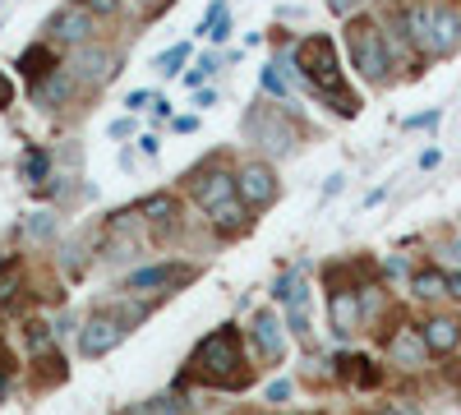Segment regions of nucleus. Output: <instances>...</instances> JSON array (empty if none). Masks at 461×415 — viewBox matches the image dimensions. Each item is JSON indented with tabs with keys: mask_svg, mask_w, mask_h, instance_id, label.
Masks as SVG:
<instances>
[{
	"mask_svg": "<svg viewBox=\"0 0 461 415\" xmlns=\"http://www.w3.org/2000/svg\"><path fill=\"white\" fill-rule=\"evenodd\" d=\"M5 388H10V379H0V401H5Z\"/></svg>",
	"mask_w": 461,
	"mask_h": 415,
	"instance_id": "49530a36",
	"label": "nucleus"
},
{
	"mask_svg": "<svg viewBox=\"0 0 461 415\" xmlns=\"http://www.w3.org/2000/svg\"><path fill=\"white\" fill-rule=\"evenodd\" d=\"M346 51H351V65L365 74L369 84H388L393 51H388V32H383L374 19H351L346 23Z\"/></svg>",
	"mask_w": 461,
	"mask_h": 415,
	"instance_id": "20e7f679",
	"label": "nucleus"
},
{
	"mask_svg": "<svg viewBox=\"0 0 461 415\" xmlns=\"http://www.w3.org/2000/svg\"><path fill=\"white\" fill-rule=\"evenodd\" d=\"M378 415H415V410H411V406H402V401H393V406H383Z\"/></svg>",
	"mask_w": 461,
	"mask_h": 415,
	"instance_id": "a18cd8bd",
	"label": "nucleus"
},
{
	"mask_svg": "<svg viewBox=\"0 0 461 415\" xmlns=\"http://www.w3.org/2000/svg\"><path fill=\"white\" fill-rule=\"evenodd\" d=\"M397 28L425 56H452L461 47V14L443 0H406L397 10Z\"/></svg>",
	"mask_w": 461,
	"mask_h": 415,
	"instance_id": "f03ea898",
	"label": "nucleus"
},
{
	"mask_svg": "<svg viewBox=\"0 0 461 415\" xmlns=\"http://www.w3.org/2000/svg\"><path fill=\"white\" fill-rule=\"evenodd\" d=\"M388 356H393V365H402V369H420V365H429V347H425V337H420L415 328H397V332H393Z\"/></svg>",
	"mask_w": 461,
	"mask_h": 415,
	"instance_id": "4468645a",
	"label": "nucleus"
},
{
	"mask_svg": "<svg viewBox=\"0 0 461 415\" xmlns=\"http://www.w3.org/2000/svg\"><path fill=\"white\" fill-rule=\"evenodd\" d=\"M411 291H415L420 300H438V295H447V273H438V268L415 273V277H411Z\"/></svg>",
	"mask_w": 461,
	"mask_h": 415,
	"instance_id": "4be33fe9",
	"label": "nucleus"
},
{
	"mask_svg": "<svg viewBox=\"0 0 461 415\" xmlns=\"http://www.w3.org/2000/svg\"><path fill=\"white\" fill-rule=\"evenodd\" d=\"M286 106H291V102H282V106H273V102H254V106L245 111V139L258 143L263 153H273V158L295 153V143H300V130L291 125Z\"/></svg>",
	"mask_w": 461,
	"mask_h": 415,
	"instance_id": "39448f33",
	"label": "nucleus"
},
{
	"mask_svg": "<svg viewBox=\"0 0 461 415\" xmlns=\"http://www.w3.org/2000/svg\"><path fill=\"white\" fill-rule=\"evenodd\" d=\"M194 130H199L194 116H180V121H176V134H194Z\"/></svg>",
	"mask_w": 461,
	"mask_h": 415,
	"instance_id": "79ce46f5",
	"label": "nucleus"
},
{
	"mask_svg": "<svg viewBox=\"0 0 461 415\" xmlns=\"http://www.w3.org/2000/svg\"><path fill=\"white\" fill-rule=\"evenodd\" d=\"M337 379L351 383V388H378L383 374H378V365L369 356H341L337 360Z\"/></svg>",
	"mask_w": 461,
	"mask_h": 415,
	"instance_id": "a211bd4d",
	"label": "nucleus"
},
{
	"mask_svg": "<svg viewBox=\"0 0 461 415\" xmlns=\"http://www.w3.org/2000/svg\"><path fill=\"white\" fill-rule=\"evenodd\" d=\"M249 342H254V351H258L263 365H277L286 356V323L273 310H258L249 319Z\"/></svg>",
	"mask_w": 461,
	"mask_h": 415,
	"instance_id": "9d476101",
	"label": "nucleus"
},
{
	"mask_svg": "<svg viewBox=\"0 0 461 415\" xmlns=\"http://www.w3.org/2000/svg\"><path fill=\"white\" fill-rule=\"evenodd\" d=\"M19 69H23L28 88H37V84L47 79V74H56V69H60V56H56V47H51V42H32V47H23V51H19Z\"/></svg>",
	"mask_w": 461,
	"mask_h": 415,
	"instance_id": "ddd939ff",
	"label": "nucleus"
},
{
	"mask_svg": "<svg viewBox=\"0 0 461 415\" xmlns=\"http://www.w3.org/2000/svg\"><path fill=\"white\" fill-rule=\"evenodd\" d=\"M452 254H456V258H461V240H452Z\"/></svg>",
	"mask_w": 461,
	"mask_h": 415,
	"instance_id": "de8ad7c7",
	"label": "nucleus"
},
{
	"mask_svg": "<svg viewBox=\"0 0 461 415\" xmlns=\"http://www.w3.org/2000/svg\"><path fill=\"white\" fill-rule=\"evenodd\" d=\"M438 121H443V111L434 106V111H420V116H411L406 130H429V125H438Z\"/></svg>",
	"mask_w": 461,
	"mask_h": 415,
	"instance_id": "7c9ffc66",
	"label": "nucleus"
},
{
	"mask_svg": "<svg viewBox=\"0 0 461 415\" xmlns=\"http://www.w3.org/2000/svg\"><path fill=\"white\" fill-rule=\"evenodd\" d=\"M79 5H84L93 19H97V14H102V19H115V14H121V0H79Z\"/></svg>",
	"mask_w": 461,
	"mask_h": 415,
	"instance_id": "cd10ccee",
	"label": "nucleus"
},
{
	"mask_svg": "<svg viewBox=\"0 0 461 415\" xmlns=\"http://www.w3.org/2000/svg\"><path fill=\"white\" fill-rule=\"evenodd\" d=\"M69 88H74V74L60 65L56 74H47V79L32 88V102H37V106H60V102L69 97Z\"/></svg>",
	"mask_w": 461,
	"mask_h": 415,
	"instance_id": "6ab92c4d",
	"label": "nucleus"
},
{
	"mask_svg": "<svg viewBox=\"0 0 461 415\" xmlns=\"http://www.w3.org/2000/svg\"><path fill=\"white\" fill-rule=\"evenodd\" d=\"M19 282H23V258H10L5 268H0V305H10V300H14Z\"/></svg>",
	"mask_w": 461,
	"mask_h": 415,
	"instance_id": "393cba45",
	"label": "nucleus"
},
{
	"mask_svg": "<svg viewBox=\"0 0 461 415\" xmlns=\"http://www.w3.org/2000/svg\"><path fill=\"white\" fill-rule=\"evenodd\" d=\"M139 217H148L152 226H171V221L180 217V203H176V194L158 190V194H148V199L139 203Z\"/></svg>",
	"mask_w": 461,
	"mask_h": 415,
	"instance_id": "412c9836",
	"label": "nucleus"
},
{
	"mask_svg": "<svg viewBox=\"0 0 461 415\" xmlns=\"http://www.w3.org/2000/svg\"><path fill=\"white\" fill-rule=\"evenodd\" d=\"M180 410H185L180 397H158V401L148 406V415H180Z\"/></svg>",
	"mask_w": 461,
	"mask_h": 415,
	"instance_id": "2f4dec72",
	"label": "nucleus"
},
{
	"mask_svg": "<svg viewBox=\"0 0 461 415\" xmlns=\"http://www.w3.org/2000/svg\"><path fill=\"white\" fill-rule=\"evenodd\" d=\"M341 180H346V176H332V180L323 185V199H332V194H341Z\"/></svg>",
	"mask_w": 461,
	"mask_h": 415,
	"instance_id": "c03bdc74",
	"label": "nucleus"
},
{
	"mask_svg": "<svg viewBox=\"0 0 461 415\" xmlns=\"http://www.w3.org/2000/svg\"><path fill=\"white\" fill-rule=\"evenodd\" d=\"M5 263H10V258H5V249H0V268H5Z\"/></svg>",
	"mask_w": 461,
	"mask_h": 415,
	"instance_id": "09e8293b",
	"label": "nucleus"
},
{
	"mask_svg": "<svg viewBox=\"0 0 461 415\" xmlns=\"http://www.w3.org/2000/svg\"><path fill=\"white\" fill-rule=\"evenodd\" d=\"M14 106V84H10V74L0 69V111H10Z\"/></svg>",
	"mask_w": 461,
	"mask_h": 415,
	"instance_id": "f704fd0d",
	"label": "nucleus"
},
{
	"mask_svg": "<svg viewBox=\"0 0 461 415\" xmlns=\"http://www.w3.org/2000/svg\"><path fill=\"white\" fill-rule=\"evenodd\" d=\"M185 60H189V42H176V47H167L152 65H158L162 79H176V69H185Z\"/></svg>",
	"mask_w": 461,
	"mask_h": 415,
	"instance_id": "b1692460",
	"label": "nucleus"
},
{
	"mask_svg": "<svg viewBox=\"0 0 461 415\" xmlns=\"http://www.w3.org/2000/svg\"><path fill=\"white\" fill-rule=\"evenodd\" d=\"M189 374L212 388H245L249 369H245V342L236 323H221L217 332H208L203 342L189 356Z\"/></svg>",
	"mask_w": 461,
	"mask_h": 415,
	"instance_id": "7ed1b4c3",
	"label": "nucleus"
},
{
	"mask_svg": "<svg viewBox=\"0 0 461 415\" xmlns=\"http://www.w3.org/2000/svg\"><path fill=\"white\" fill-rule=\"evenodd\" d=\"M111 134H115V139H125V134H134V121H115V125H111Z\"/></svg>",
	"mask_w": 461,
	"mask_h": 415,
	"instance_id": "37998d69",
	"label": "nucleus"
},
{
	"mask_svg": "<svg viewBox=\"0 0 461 415\" xmlns=\"http://www.w3.org/2000/svg\"><path fill=\"white\" fill-rule=\"evenodd\" d=\"M208 221L217 226L221 236H240V231H249V221H254V217H249V208H245L240 199H230V203H221L217 212H208Z\"/></svg>",
	"mask_w": 461,
	"mask_h": 415,
	"instance_id": "aec40b11",
	"label": "nucleus"
},
{
	"mask_svg": "<svg viewBox=\"0 0 461 415\" xmlns=\"http://www.w3.org/2000/svg\"><path fill=\"white\" fill-rule=\"evenodd\" d=\"M328 310H332V332H337V337H351V332L360 328V319H365L360 291H332Z\"/></svg>",
	"mask_w": 461,
	"mask_h": 415,
	"instance_id": "dca6fc26",
	"label": "nucleus"
},
{
	"mask_svg": "<svg viewBox=\"0 0 461 415\" xmlns=\"http://www.w3.org/2000/svg\"><path fill=\"white\" fill-rule=\"evenodd\" d=\"M125 106H130V111H143V106H152V93H143V88H139V93H130V97H125Z\"/></svg>",
	"mask_w": 461,
	"mask_h": 415,
	"instance_id": "e433bc0d",
	"label": "nucleus"
},
{
	"mask_svg": "<svg viewBox=\"0 0 461 415\" xmlns=\"http://www.w3.org/2000/svg\"><path fill=\"white\" fill-rule=\"evenodd\" d=\"M10 374H14V356H10L5 342H0V379H10Z\"/></svg>",
	"mask_w": 461,
	"mask_h": 415,
	"instance_id": "c9c22d12",
	"label": "nucleus"
},
{
	"mask_svg": "<svg viewBox=\"0 0 461 415\" xmlns=\"http://www.w3.org/2000/svg\"><path fill=\"white\" fill-rule=\"evenodd\" d=\"M360 5H365V0H328V10H332L337 19H351Z\"/></svg>",
	"mask_w": 461,
	"mask_h": 415,
	"instance_id": "72a5a7b5",
	"label": "nucleus"
},
{
	"mask_svg": "<svg viewBox=\"0 0 461 415\" xmlns=\"http://www.w3.org/2000/svg\"><path fill=\"white\" fill-rule=\"evenodd\" d=\"M267 401H273V406L291 401V379H277V383H267Z\"/></svg>",
	"mask_w": 461,
	"mask_h": 415,
	"instance_id": "473e14b6",
	"label": "nucleus"
},
{
	"mask_svg": "<svg viewBox=\"0 0 461 415\" xmlns=\"http://www.w3.org/2000/svg\"><path fill=\"white\" fill-rule=\"evenodd\" d=\"M212 69H217V56H203V60H199L194 69H189V74H185V84H189V88H199V84L208 79V74H212Z\"/></svg>",
	"mask_w": 461,
	"mask_h": 415,
	"instance_id": "c85d7f7f",
	"label": "nucleus"
},
{
	"mask_svg": "<svg viewBox=\"0 0 461 415\" xmlns=\"http://www.w3.org/2000/svg\"><path fill=\"white\" fill-rule=\"evenodd\" d=\"M420 337H425L429 356H452V351L461 347V323L447 319V314H434L425 328H420Z\"/></svg>",
	"mask_w": 461,
	"mask_h": 415,
	"instance_id": "2eb2a0df",
	"label": "nucleus"
},
{
	"mask_svg": "<svg viewBox=\"0 0 461 415\" xmlns=\"http://www.w3.org/2000/svg\"><path fill=\"white\" fill-rule=\"evenodd\" d=\"M282 305H286V332L300 337V342H310V286L295 277V286H291V295L282 300Z\"/></svg>",
	"mask_w": 461,
	"mask_h": 415,
	"instance_id": "f3484780",
	"label": "nucleus"
},
{
	"mask_svg": "<svg viewBox=\"0 0 461 415\" xmlns=\"http://www.w3.org/2000/svg\"><path fill=\"white\" fill-rule=\"evenodd\" d=\"M130 319L121 314V310H97L84 328H79V351L88 356V360H102V356H111L115 347L130 337Z\"/></svg>",
	"mask_w": 461,
	"mask_h": 415,
	"instance_id": "423d86ee",
	"label": "nucleus"
},
{
	"mask_svg": "<svg viewBox=\"0 0 461 415\" xmlns=\"http://www.w3.org/2000/svg\"><path fill=\"white\" fill-rule=\"evenodd\" d=\"M199 268H189V263H152V268H134L125 277L130 291H171V286H185L194 282Z\"/></svg>",
	"mask_w": 461,
	"mask_h": 415,
	"instance_id": "9b49d317",
	"label": "nucleus"
},
{
	"mask_svg": "<svg viewBox=\"0 0 461 415\" xmlns=\"http://www.w3.org/2000/svg\"><path fill=\"white\" fill-rule=\"evenodd\" d=\"M447 295H452V300H461V268H456V273H447Z\"/></svg>",
	"mask_w": 461,
	"mask_h": 415,
	"instance_id": "a19ab883",
	"label": "nucleus"
},
{
	"mask_svg": "<svg viewBox=\"0 0 461 415\" xmlns=\"http://www.w3.org/2000/svg\"><path fill=\"white\" fill-rule=\"evenodd\" d=\"M47 176H51V153L47 148H28L23 153V180L28 185H47Z\"/></svg>",
	"mask_w": 461,
	"mask_h": 415,
	"instance_id": "5701e85b",
	"label": "nucleus"
},
{
	"mask_svg": "<svg viewBox=\"0 0 461 415\" xmlns=\"http://www.w3.org/2000/svg\"><path fill=\"white\" fill-rule=\"evenodd\" d=\"M291 65L304 84H310L323 102H332L337 116H360V102L351 97V88L341 84V60H337V47H332V37L314 32V37H304V42H295L291 51Z\"/></svg>",
	"mask_w": 461,
	"mask_h": 415,
	"instance_id": "f257e3e1",
	"label": "nucleus"
},
{
	"mask_svg": "<svg viewBox=\"0 0 461 415\" xmlns=\"http://www.w3.org/2000/svg\"><path fill=\"white\" fill-rule=\"evenodd\" d=\"M263 88H267V93H277V97L286 102V79L277 74V65H267V69H263Z\"/></svg>",
	"mask_w": 461,
	"mask_h": 415,
	"instance_id": "c756f323",
	"label": "nucleus"
},
{
	"mask_svg": "<svg viewBox=\"0 0 461 415\" xmlns=\"http://www.w3.org/2000/svg\"><path fill=\"white\" fill-rule=\"evenodd\" d=\"M28 236H32V240H51V236H56V221H51V212H32V221H28Z\"/></svg>",
	"mask_w": 461,
	"mask_h": 415,
	"instance_id": "bb28decb",
	"label": "nucleus"
},
{
	"mask_svg": "<svg viewBox=\"0 0 461 415\" xmlns=\"http://www.w3.org/2000/svg\"><path fill=\"white\" fill-rule=\"evenodd\" d=\"M23 337H28V351H32V356H47V351H51V328H47L42 319H28V323H23Z\"/></svg>",
	"mask_w": 461,
	"mask_h": 415,
	"instance_id": "a878e982",
	"label": "nucleus"
},
{
	"mask_svg": "<svg viewBox=\"0 0 461 415\" xmlns=\"http://www.w3.org/2000/svg\"><path fill=\"white\" fill-rule=\"evenodd\" d=\"M65 69L79 74L84 84H106V79H115V69H121V56L106 51V47H97V42H88V47H79V51L69 56Z\"/></svg>",
	"mask_w": 461,
	"mask_h": 415,
	"instance_id": "f8f14e48",
	"label": "nucleus"
},
{
	"mask_svg": "<svg viewBox=\"0 0 461 415\" xmlns=\"http://www.w3.org/2000/svg\"><path fill=\"white\" fill-rule=\"evenodd\" d=\"M438 158H443V153H438V148H425V153H420V167H425V171H429V167H438Z\"/></svg>",
	"mask_w": 461,
	"mask_h": 415,
	"instance_id": "ea45409f",
	"label": "nucleus"
},
{
	"mask_svg": "<svg viewBox=\"0 0 461 415\" xmlns=\"http://www.w3.org/2000/svg\"><path fill=\"white\" fill-rule=\"evenodd\" d=\"M236 199H240L249 212L267 208V203L277 199V171L267 167V162H245V167L236 171Z\"/></svg>",
	"mask_w": 461,
	"mask_h": 415,
	"instance_id": "6e6552de",
	"label": "nucleus"
},
{
	"mask_svg": "<svg viewBox=\"0 0 461 415\" xmlns=\"http://www.w3.org/2000/svg\"><path fill=\"white\" fill-rule=\"evenodd\" d=\"M152 116L167 121V116H171V102H167V97H152Z\"/></svg>",
	"mask_w": 461,
	"mask_h": 415,
	"instance_id": "58836bf2",
	"label": "nucleus"
},
{
	"mask_svg": "<svg viewBox=\"0 0 461 415\" xmlns=\"http://www.w3.org/2000/svg\"><path fill=\"white\" fill-rule=\"evenodd\" d=\"M189 194H194V203L203 212H217L221 203L236 199V171H226V167H203L189 176Z\"/></svg>",
	"mask_w": 461,
	"mask_h": 415,
	"instance_id": "1a4fd4ad",
	"label": "nucleus"
},
{
	"mask_svg": "<svg viewBox=\"0 0 461 415\" xmlns=\"http://www.w3.org/2000/svg\"><path fill=\"white\" fill-rule=\"evenodd\" d=\"M93 32H97V19L74 0V5H65V10H56L51 14V23H47V42L56 47H69V51H79V47H88L93 42Z\"/></svg>",
	"mask_w": 461,
	"mask_h": 415,
	"instance_id": "0eeeda50",
	"label": "nucleus"
},
{
	"mask_svg": "<svg viewBox=\"0 0 461 415\" xmlns=\"http://www.w3.org/2000/svg\"><path fill=\"white\" fill-rule=\"evenodd\" d=\"M383 273H388V277H402V273H406V258H402V254L388 258V263H383Z\"/></svg>",
	"mask_w": 461,
	"mask_h": 415,
	"instance_id": "4c0bfd02",
	"label": "nucleus"
}]
</instances>
